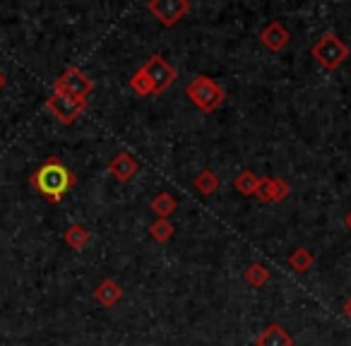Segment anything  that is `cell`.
Segmentation results:
<instances>
[{"label": "cell", "instance_id": "cell-1", "mask_svg": "<svg viewBox=\"0 0 351 346\" xmlns=\"http://www.w3.org/2000/svg\"><path fill=\"white\" fill-rule=\"evenodd\" d=\"M29 186L44 197L51 205H58L65 197V193L73 190L77 186V176L58 159V156H49L44 164L29 176Z\"/></svg>", "mask_w": 351, "mask_h": 346}, {"label": "cell", "instance_id": "cell-2", "mask_svg": "<svg viewBox=\"0 0 351 346\" xmlns=\"http://www.w3.org/2000/svg\"><path fill=\"white\" fill-rule=\"evenodd\" d=\"M186 97L191 99V103H195V108H200L202 113H215L221 103L226 101V92L219 82L210 77V75H197L195 79H191L186 87Z\"/></svg>", "mask_w": 351, "mask_h": 346}, {"label": "cell", "instance_id": "cell-3", "mask_svg": "<svg viewBox=\"0 0 351 346\" xmlns=\"http://www.w3.org/2000/svg\"><path fill=\"white\" fill-rule=\"evenodd\" d=\"M349 53H351V49L339 39L337 32H325L311 49V55L317 60V65H322L325 70H337L349 58Z\"/></svg>", "mask_w": 351, "mask_h": 346}, {"label": "cell", "instance_id": "cell-4", "mask_svg": "<svg viewBox=\"0 0 351 346\" xmlns=\"http://www.w3.org/2000/svg\"><path fill=\"white\" fill-rule=\"evenodd\" d=\"M89 106V99L84 97H70V94H53L46 99V108L51 111V116L60 123V125H73Z\"/></svg>", "mask_w": 351, "mask_h": 346}, {"label": "cell", "instance_id": "cell-5", "mask_svg": "<svg viewBox=\"0 0 351 346\" xmlns=\"http://www.w3.org/2000/svg\"><path fill=\"white\" fill-rule=\"evenodd\" d=\"M94 89V82L84 70H80L77 65H70L63 70L60 77L53 79V94H70V97H84L89 99Z\"/></svg>", "mask_w": 351, "mask_h": 346}, {"label": "cell", "instance_id": "cell-6", "mask_svg": "<svg viewBox=\"0 0 351 346\" xmlns=\"http://www.w3.org/2000/svg\"><path fill=\"white\" fill-rule=\"evenodd\" d=\"M147 12L159 22L161 27H176L191 12V0H149Z\"/></svg>", "mask_w": 351, "mask_h": 346}, {"label": "cell", "instance_id": "cell-7", "mask_svg": "<svg viewBox=\"0 0 351 346\" xmlns=\"http://www.w3.org/2000/svg\"><path fill=\"white\" fill-rule=\"evenodd\" d=\"M142 73H145L147 77H149L154 94H164L166 89H169L171 84L176 82V77H178L176 68L161 53L149 55V58H147V63L142 65Z\"/></svg>", "mask_w": 351, "mask_h": 346}, {"label": "cell", "instance_id": "cell-8", "mask_svg": "<svg viewBox=\"0 0 351 346\" xmlns=\"http://www.w3.org/2000/svg\"><path fill=\"white\" fill-rule=\"evenodd\" d=\"M291 195V186L284 178H272V176H260L258 190L253 197H258L265 205H274V202H284Z\"/></svg>", "mask_w": 351, "mask_h": 346}, {"label": "cell", "instance_id": "cell-9", "mask_svg": "<svg viewBox=\"0 0 351 346\" xmlns=\"http://www.w3.org/2000/svg\"><path fill=\"white\" fill-rule=\"evenodd\" d=\"M260 44L265 46L267 51H272V53H279V51L287 49V44L291 41V34H289V29L282 25V22H269V25H265L263 29H260Z\"/></svg>", "mask_w": 351, "mask_h": 346}, {"label": "cell", "instance_id": "cell-10", "mask_svg": "<svg viewBox=\"0 0 351 346\" xmlns=\"http://www.w3.org/2000/svg\"><path fill=\"white\" fill-rule=\"evenodd\" d=\"M106 171L116 178L118 183H128L137 176V171H140V164L135 161V156L130 151H118L111 161H108Z\"/></svg>", "mask_w": 351, "mask_h": 346}, {"label": "cell", "instance_id": "cell-11", "mask_svg": "<svg viewBox=\"0 0 351 346\" xmlns=\"http://www.w3.org/2000/svg\"><path fill=\"white\" fill-rule=\"evenodd\" d=\"M92 296H94V301H97L99 306L113 308L123 298V286L116 282V279L106 277V279H101V282L97 284V288H94Z\"/></svg>", "mask_w": 351, "mask_h": 346}, {"label": "cell", "instance_id": "cell-12", "mask_svg": "<svg viewBox=\"0 0 351 346\" xmlns=\"http://www.w3.org/2000/svg\"><path fill=\"white\" fill-rule=\"evenodd\" d=\"M255 346H293V336L279 322H272L258 334Z\"/></svg>", "mask_w": 351, "mask_h": 346}, {"label": "cell", "instance_id": "cell-13", "mask_svg": "<svg viewBox=\"0 0 351 346\" xmlns=\"http://www.w3.org/2000/svg\"><path fill=\"white\" fill-rule=\"evenodd\" d=\"M63 240L70 250H84L89 243H92V231L84 224H70L68 229L63 231Z\"/></svg>", "mask_w": 351, "mask_h": 346}, {"label": "cell", "instance_id": "cell-14", "mask_svg": "<svg viewBox=\"0 0 351 346\" xmlns=\"http://www.w3.org/2000/svg\"><path fill=\"white\" fill-rule=\"evenodd\" d=\"M193 186H195V190L200 193V195H215L221 188V178L217 176L212 169H202L195 176V181H193Z\"/></svg>", "mask_w": 351, "mask_h": 346}, {"label": "cell", "instance_id": "cell-15", "mask_svg": "<svg viewBox=\"0 0 351 346\" xmlns=\"http://www.w3.org/2000/svg\"><path fill=\"white\" fill-rule=\"evenodd\" d=\"M149 210L156 214V219H169V217L176 214V210H178V200H176L171 193H159V195L149 202Z\"/></svg>", "mask_w": 351, "mask_h": 346}, {"label": "cell", "instance_id": "cell-16", "mask_svg": "<svg viewBox=\"0 0 351 346\" xmlns=\"http://www.w3.org/2000/svg\"><path fill=\"white\" fill-rule=\"evenodd\" d=\"M269 269L265 267L263 262H250L248 267H245V272H243V279H245V284L248 286H253V288H263L265 284L269 282Z\"/></svg>", "mask_w": 351, "mask_h": 346}, {"label": "cell", "instance_id": "cell-17", "mask_svg": "<svg viewBox=\"0 0 351 346\" xmlns=\"http://www.w3.org/2000/svg\"><path fill=\"white\" fill-rule=\"evenodd\" d=\"M313 264H315V255H313L308 248H303V245L289 255V267H291L293 272H301L303 274V272H308Z\"/></svg>", "mask_w": 351, "mask_h": 346}, {"label": "cell", "instance_id": "cell-18", "mask_svg": "<svg viewBox=\"0 0 351 346\" xmlns=\"http://www.w3.org/2000/svg\"><path fill=\"white\" fill-rule=\"evenodd\" d=\"M258 183H260L258 173H253V171H241L239 176H236L234 186H236V190H239L241 195L250 197V195H255V190H258Z\"/></svg>", "mask_w": 351, "mask_h": 346}, {"label": "cell", "instance_id": "cell-19", "mask_svg": "<svg viewBox=\"0 0 351 346\" xmlns=\"http://www.w3.org/2000/svg\"><path fill=\"white\" fill-rule=\"evenodd\" d=\"M176 229L173 224H171V219H154L149 224V236L156 240V243H169L171 238H173Z\"/></svg>", "mask_w": 351, "mask_h": 346}, {"label": "cell", "instance_id": "cell-20", "mask_svg": "<svg viewBox=\"0 0 351 346\" xmlns=\"http://www.w3.org/2000/svg\"><path fill=\"white\" fill-rule=\"evenodd\" d=\"M128 84H130V89L137 94V97H152V94H154L149 77L142 73V68H137L135 73H132V77H130V82H128Z\"/></svg>", "mask_w": 351, "mask_h": 346}, {"label": "cell", "instance_id": "cell-21", "mask_svg": "<svg viewBox=\"0 0 351 346\" xmlns=\"http://www.w3.org/2000/svg\"><path fill=\"white\" fill-rule=\"evenodd\" d=\"M5 84H8V77H5V73H3V70H0V92H3V89H5Z\"/></svg>", "mask_w": 351, "mask_h": 346}, {"label": "cell", "instance_id": "cell-22", "mask_svg": "<svg viewBox=\"0 0 351 346\" xmlns=\"http://www.w3.org/2000/svg\"><path fill=\"white\" fill-rule=\"evenodd\" d=\"M344 226L351 231V212H346V217H344Z\"/></svg>", "mask_w": 351, "mask_h": 346}, {"label": "cell", "instance_id": "cell-23", "mask_svg": "<svg viewBox=\"0 0 351 346\" xmlns=\"http://www.w3.org/2000/svg\"><path fill=\"white\" fill-rule=\"evenodd\" d=\"M344 312H346V315L351 317V301H349V303H346V306H344Z\"/></svg>", "mask_w": 351, "mask_h": 346}]
</instances>
